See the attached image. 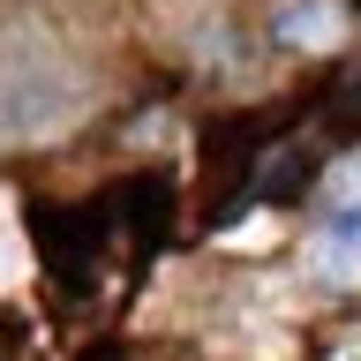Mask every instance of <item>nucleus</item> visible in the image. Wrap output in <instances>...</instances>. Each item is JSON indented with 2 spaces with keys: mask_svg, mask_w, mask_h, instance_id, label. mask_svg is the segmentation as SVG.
<instances>
[{
  "mask_svg": "<svg viewBox=\"0 0 361 361\" xmlns=\"http://www.w3.org/2000/svg\"><path fill=\"white\" fill-rule=\"evenodd\" d=\"M316 271L331 286H361V158H346L316 203Z\"/></svg>",
  "mask_w": 361,
  "mask_h": 361,
  "instance_id": "f257e3e1",
  "label": "nucleus"
}]
</instances>
